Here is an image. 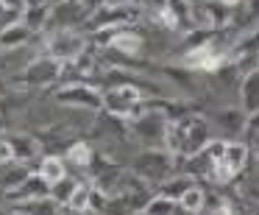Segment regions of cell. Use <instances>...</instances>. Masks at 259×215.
<instances>
[{"label": "cell", "instance_id": "6da1fadb", "mask_svg": "<svg viewBox=\"0 0 259 215\" xmlns=\"http://www.w3.org/2000/svg\"><path fill=\"white\" fill-rule=\"evenodd\" d=\"M167 146L181 154H195L206 146V123L198 118H184L167 126Z\"/></svg>", "mask_w": 259, "mask_h": 215}, {"label": "cell", "instance_id": "7a4b0ae2", "mask_svg": "<svg viewBox=\"0 0 259 215\" xmlns=\"http://www.w3.org/2000/svg\"><path fill=\"white\" fill-rule=\"evenodd\" d=\"M248 157V148L242 142H226L223 154L218 159H212V179L214 182H229L237 170L245 165Z\"/></svg>", "mask_w": 259, "mask_h": 215}, {"label": "cell", "instance_id": "3957f363", "mask_svg": "<svg viewBox=\"0 0 259 215\" xmlns=\"http://www.w3.org/2000/svg\"><path fill=\"white\" fill-rule=\"evenodd\" d=\"M103 106L109 109L117 118H128L140 109V92L134 87H117V90H109L103 95Z\"/></svg>", "mask_w": 259, "mask_h": 215}, {"label": "cell", "instance_id": "277c9868", "mask_svg": "<svg viewBox=\"0 0 259 215\" xmlns=\"http://www.w3.org/2000/svg\"><path fill=\"white\" fill-rule=\"evenodd\" d=\"M84 51V37L73 34V31H59L51 42H48V53L53 59H73V56H81Z\"/></svg>", "mask_w": 259, "mask_h": 215}, {"label": "cell", "instance_id": "5b68a950", "mask_svg": "<svg viewBox=\"0 0 259 215\" xmlns=\"http://www.w3.org/2000/svg\"><path fill=\"white\" fill-rule=\"evenodd\" d=\"M59 101H62V103H81V106L98 109L103 103V98H98L90 87H67V90L59 92Z\"/></svg>", "mask_w": 259, "mask_h": 215}, {"label": "cell", "instance_id": "8992f818", "mask_svg": "<svg viewBox=\"0 0 259 215\" xmlns=\"http://www.w3.org/2000/svg\"><path fill=\"white\" fill-rule=\"evenodd\" d=\"M220 62H223V59H220V56H214V53H212V48H198V51L187 53V64H190V67L214 70V67H220Z\"/></svg>", "mask_w": 259, "mask_h": 215}, {"label": "cell", "instance_id": "52a82bcc", "mask_svg": "<svg viewBox=\"0 0 259 215\" xmlns=\"http://www.w3.org/2000/svg\"><path fill=\"white\" fill-rule=\"evenodd\" d=\"M39 176H42V182H45V185H59V182L64 179V162H62V159H56V157L42 159Z\"/></svg>", "mask_w": 259, "mask_h": 215}, {"label": "cell", "instance_id": "ba28073f", "mask_svg": "<svg viewBox=\"0 0 259 215\" xmlns=\"http://www.w3.org/2000/svg\"><path fill=\"white\" fill-rule=\"evenodd\" d=\"M112 48L125 51V53H137L142 48V37L134 34V31H120V34L112 37Z\"/></svg>", "mask_w": 259, "mask_h": 215}, {"label": "cell", "instance_id": "9c48e42d", "mask_svg": "<svg viewBox=\"0 0 259 215\" xmlns=\"http://www.w3.org/2000/svg\"><path fill=\"white\" fill-rule=\"evenodd\" d=\"M242 101H245L248 112H256L259 109V73L245 79V84H242Z\"/></svg>", "mask_w": 259, "mask_h": 215}, {"label": "cell", "instance_id": "30bf717a", "mask_svg": "<svg viewBox=\"0 0 259 215\" xmlns=\"http://www.w3.org/2000/svg\"><path fill=\"white\" fill-rule=\"evenodd\" d=\"M181 207H184L187 212H201L203 209V190L201 187H187V190L181 193Z\"/></svg>", "mask_w": 259, "mask_h": 215}, {"label": "cell", "instance_id": "8fae6325", "mask_svg": "<svg viewBox=\"0 0 259 215\" xmlns=\"http://www.w3.org/2000/svg\"><path fill=\"white\" fill-rule=\"evenodd\" d=\"M28 40V25H12V28H3L0 34V45H23Z\"/></svg>", "mask_w": 259, "mask_h": 215}, {"label": "cell", "instance_id": "7c38bea8", "mask_svg": "<svg viewBox=\"0 0 259 215\" xmlns=\"http://www.w3.org/2000/svg\"><path fill=\"white\" fill-rule=\"evenodd\" d=\"M90 198H92L90 187H87V185H75L73 193H70V198H67V204L73 209H87V207H90Z\"/></svg>", "mask_w": 259, "mask_h": 215}, {"label": "cell", "instance_id": "4fadbf2b", "mask_svg": "<svg viewBox=\"0 0 259 215\" xmlns=\"http://www.w3.org/2000/svg\"><path fill=\"white\" fill-rule=\"evenodd\" d=\"M176 209H179V207H176L173 198H153V201L148 204L145 212L148 215H176Z\"/></svg>", "mask_w": 259, "mask_h": 215}, {"label": "cell", "instance_id": "5bb4252c", "mask_svg": "<svg viewBox=\"0 0 259 215\" xmlns=\"http://www.w3.org/2000/svg\"><path fill=\"white\" fill-rule=\"evenodd\" d=\"M67 157L73 159L75 165H90L92 151H90V146H87V142H75V146L70 148V154H67Z\"/></svg>", "mask_w": 259, "mask_h": 215}, {"label": "cell", "instance_id": "9a60e30c", "mask_svg": "<svg viewBox=\"0 0 259 215\" xmlns=\"http://www.w3.org/2000/svg\"><path fill=\"white\" fill-rule=\"evenodd\" d=\"M20 14V9H9L3 0H0V28H9V20H14Z\"/></svg>", "mask_w": 259, "mask_h": 215}, {"label": "cell", "instance_id": "2e32d148", "mask_svg": "<svg viewBox=\"0 0 259 215\" xmlns=\"http://www.w3.org/2000/svg\"><path fill=\"white\" fill-rule=\"evenodd\" d=\"M17 157L14 154V146L9 140H0V162H12V159Z\"/></svg>", "mask_w": 259, "mask_h": 215}, {"label": "cell", "instance_id": "e0dca14e", "mask_svg": "<svg viewBox=\"0 0 259 215\" xmlns=\"http://www.w3.org/2000/svg\"><path fill=\"white\" fill-rule=\"evenodd\" d=\"M36 6H45V0H25V9H36Z\"/></svg>", "mask_w": 259, "mask_h": 215}, {"label": "cell", "instance_id": "ac0fdd59", "mask_svg": "<svg viewBox=\"0 0 259 215\" xmlns=\"http://www.w3.org/2000/svg\"><path fill=\"white\" fill-rule=\"evenodd\" d=\"M253 151L259 154V131H256V137H253Z\"/></svg>", "mask_w": 259, "mask_h": 215}, {"label": "cell", "instance_id": "d6986e66", "mask_svg": "<svg viewBox=\"0 0 259 215\" xmlns=\"http://www.w3.org/2000/svg\"><path fill=\"white\" fill-rule=\"evenodd\" d=\"M223 3H229V6H234V3H240V0H223Z\"/></svg>", "mask_w": 259, "mask_h": 215}, {"label": "cell", "instance_id": "ffe728a7", "mask_svg": "<svg viewBox=\"0 0 259 215\" xmlns=\"http://www.w3.org/2000/svg\"><path fill=\"white\" fill-rule=\"evenodd\" d=\"M14 215H25V212H14Z\"/></svg>", "mask_w": 259, "mask_h": 215}, {"label": "cell", "instance_id": "44dd1931", "mask_svg": "<svg viewBox=\"0 0 259 215\" xmlns=\"http://www.w3.org/2000/svg\"><path fill=\"white\" fill-rule=\"evenodd\" d=\"M231 215H234V212H231Z\"/></svg>", "mask_w": 259, "mask_h": 215}]
</instances>
